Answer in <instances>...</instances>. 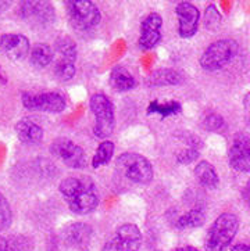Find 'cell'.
I'll use <instances>...</instances> for the list:
<instances>
[{"label": "cell", "mask_w": 250, "mask_h": 251, "mask_svg": "<svg viewBox=\"0 0 250 251\" xmlns=\"http://www.w3.org/2000/svg\"><path fill=\"white\" fill-rule=\"evenodd\" d=\"M11 221H13V212H11L10 202L0 193V232L8 229L11 225Z\"/></svg>", "instance_id": "cell-27"}, {"label": "cell", "mask_w": 250, "mask_h": 251, "mask_svg": "<svg viewBox=\"0 0 250 251\" xmlns=\"http://www.w3.org/2000/svg\"><path fill=\"white\" fill-rule=\"evenodd\" d=\"M31 43L23 33H3L0 36V51L11 61H23L29 54Z\"/></svg>", "instance_id": "cell-14"}, {"label": "cell", "mask_w": 250, "mask_h": 251, "mask_svg": "<svg viewBox=\"0 0 250 251\" xmlns=\"http://www.w3.org/2000/svg\"><path fill=\"white\" fill-rule=\"evenodd\" d=\"M236 51H238V46L234 41L220 39L217 42H213L209 48L203 51L199 63L204 71L214 73L224 68L226 64H229L236 54Z\"/></svg>", "instance_id": "cell-7"}, {"label": "cell", "mask_w": 250, "mask_h": 251, "mask_svg": "<svg viewBox=\"0 0 250 251\" xmlns=\"http://www.w3.org/2000/svg\"><path fill=\"white\" fill-rule=\"evenodd\" d=\"M184 143L185 147L184 150L177 153V161L179 164H192V162L199 157L200 154V147H202V140L194 136L192 133H185L184 136Z\"/></svg>", "instance_id": "cell-21"}, {"label": "cell", "mask_w": 250, "mask_h": 251, "mask_svg": "<svg viewBox=\"0 0 250 251\" xmlns=\"http://www.w3.org/2000/svg\"><path fill=\"white\" fill-rule=\"evenodd\" d=\"M16 135L18 140L24 145H38L43 140L45 132L39 124L33 122L32 120L28 118H23L21 121H18L16 124Z\"/></svg>", "instance_id": "cell-17"}, {"label": "cell", "mask_w": 250, "mask_h": 251, "mask_svg": "<svg viewBox=\"0 0 250 251\" xmlns=\"http://www.w3.org/2000/svg\"><path fill=\"white\" fill-rule=\"evenodd\" d=\"M228 162L236 172L250 174V135L236 133L228 150Z\"/></svg>", "instance_id": "cell-12"}, {"label": "cell", "mask_w": 250, "mask_h": 251, "mask_svg": "<svg viewBox=\"0 0 250 251\" xmlns=\"http://www.w3.org/2000/svg\"><path fill=\"white\" fill-rule=\"evenodd\" d=\"M114 154V143L111 140H103L99 146L95 155H93V160H92V167L96 170L99 167L105 165L107 162L113 158Z\"/></svg>", "instance_id": "cell-26"}, {"label": "cell", "mask_w": 250, "mask_h": 251, "mask_svg": "<svg viewBox=\"0 0 250 251\" xmlns=\"http://www.w3.org/2000/svg\"><path fill=\"white\" fill-rule=\"evenodd\" d=\"M231 251H250V250H249V246H248V244L239 243V244H235L234 247L231 249Z\"/></svg>", "instance_id": "cell-32"}, {"label": "cell", "mask_w": 250, "mask_h": 251, "mask_svg": "<svg viewBox=\"0 0 250 251\" xmlns=\"http://www.w3.org/2000/svg\"><path fill=\"white\" fill-rule=\"evenodd\" d=\"M221 23V16L217 11V8L214 4H210L206 10V25L210 29H216L217 25Z\"/></svg>", "instance_id": "cell-29"}, {"label": "cell", "mask_w": 250, "mask_h": 251, "mask_svg": "<svg viewBox=\"0 0 250 251\" xmlns=\"http://www.w3.org/2000/svg\"><path fill=\"white\" fill-rule=\"evenodd\" d=\"M242 197H243V201L246 202V204L250 207V179L246 182V185H245V187H243Z\"/></svg>", "instance_id": "cell-31"}, {"label": "cell", "mask_w": 250, "mask_h": 251, "mask_svg": "<svg viewBox=\"0 0 250 251\" xmlns=\"http://www.w3.org/2000/svg\"><path fill=\"white\" fill-rule=\"evenodd\" d=\"M50 153L67 165L68 168L81 170L86 165V154L81 146L71 139L57 138L50 145Z\"/></svg>", "instance_id": "cell-10"}, {"label": "cell", "mask_w": 250, "mask_h": 251, "mask_svg": "<svg viewBox=\"0 0 250 251\" xmlns=\"http://www.w3.org/2000/svg\"><path fill=\"white\" fill-rule=\"evenodd\" d=\"M248 246H249V250H250V244H248Z\"/></svg>", "instance_id": "cell-36"}, {"label": "cell", "mask_w": 250, "mask_h": 251, "mask_svg": "<svg viewBox=\"0 0 250 251\" xmlns=\"http://www.w3.org/2000/svg\"><path fill=\"white\" fill-rule=\"evenodd\" d=\"M194 176L204 187L216 189L220 185V176L217 171L209 161H200L194 167Z\"/></svg>", "instance_id": "cell-22"}, {"label": "cell", "mask_w": 250, "mask_h": 251, "mask_svg": "<svg viewBox=\"0 0 250 251\" xmlns=\"http://www.w3.org/2000/svg\"><path fill=\"white\" fill-rule=\"evenodd\" d=\"M35 244L25 235H0V251H33Z\"/></svg>", "instance_id": "cell-20"}, {"label": "cell", "mask_w": 250, "mask_h": 251, "mask_svg": "<svg viewBox=\"0 0 250 251\" xmlns=\"http://www.w3.org/2000/svg\"><path fill=\"white\" fill-rule=\"evenodd\" d=\"M243 114H245L246 124L250 126V92L243 99Z\"/></svg>", "instance_id": "cell-30"}, {"label": "cell", "mask_w": 250, "mask_h": 251, "mask_svg": "<svg viewBox=\"0 0 250 251\" xmlns=\"http://www.w3.org/2000/svg\"><path fill=\"white\" fill-rule=\"evenodd\" d=\"M142 233L134 224H124L114 230L102 251H140Z\"/></svg>", "instance_id": "cell-8"}, {"label": "cell", "mask_w": 250, "mask_h": 251, "mask_svg": "<svg viewBox=\"0 0 250 251\" xmlns=\"http://www.w3.org/2000/svg\"><path fill=\"white\" fill-rule=\"evenodd\" d=\"M55 58V50L46 43H38L29 51V61L36 68H46Z\"/></svg>", "instance_id": "cell-23"}, {"label": "cell", "mask_w": 250, "mask_h": 251, "mask_svg": "<svg viewBox=\"0 0 250 251\" xmlns=\"http://www.w3.org/2000/svg\"><path fill=\"white\" fill-rule=\"evenodd\" d=\"M58 192L74 214L86 215L96 210L100 196L96 183L89 176H68L61 180Z\"/></svg>", "instance_id": "cell-1"}, {"label": "cell", "mask_w": 250, "mask_h": 251, "mask_svg": "<svg viewBox=\"0 0 250 251\" xmlns=\"http://www.w3.org/2000/svg\"><path fill=\"white\" fill-rule=\"evenodd\" d=\"M239 230V218L232 212H224L211 224L206 237L204 250L225 251Z\"/></svg>", "instance_id": "cell-2"}, {"label": "cell", "mask_w": 250, "mask_h": 251, "mask_svg": "<svg viewBox=\"0 0 250 251\" xmlns=\"http://www.w3.org/2000/svg\"><path fill=\"white\" fill-rule=\"evenodd\" d=\"M23 105L29 111L58 114L63 113L67 101L63 95L57 92H42V93H23Z\"/></svg>", "instance_id": "cell-9"}, {"label": "cell", "mask_w": 250, "mask_h": 251, "mask_svg": "<svg viewBox=\"0 0 250 251\" xmlns=\"http://www.w3.org/2000/svg\"><path fill=\"white\" fill-rule=\"evenodd\" d=\"M78 49L73 38L63 35L55 42V75L58 81H71L75 75Z\"/></svg>", "instance_id": "cell-3"}, {"label": "cell", "mask_w": 250, "mask_h": 251, "mask_svg": "<svg viewBox=\"0 0 250 251\" xmlns=\"http://www.w3.org/2000/svg\"><path fill=\"white\" fill-rule=\"evenodd\" d=\"M18 14L25 23L33 26H48L55 23V7L49 1H21Z\"/></svg>", "instance_id": "cell-11"}, {"label": "cell", "mask_w": 250, "mask_h": 251, "mask_svg": "<svg viewBox=\"0 0 250 251\" xmlns=\"http://www.w3.org/2000/svg\"><path fill=\"white\" fill-rule=\"evenodd\" d=\"M67 16L70 24L77 31H90L99 25L102 20L100 10L93 1L89 0H70L65 1Z\"/></svg>", "instance_id": "cell-6"}, {"label": "cell", "mask_w": 250, "mask_h": 251, "mask_svg": "<svg viewBox=\"0 0 250 251\" xmlns=\"http://www.w3.org/2000/svg\"><path fill=\"white\" fill-rule=\"evenodd\" d=\"M174 251H199L194 247H191V246H185V247H179V249H175Z\"/></svg>", "instance_id": "cell-34"}, {"label": "cell", "mask_w": 250, "mask_h": 251, "mask_svg": "<svg viewBox=\"0 0 250 251\" xmlns=\"http://www.w3.org/2000/svg\"><path fill=\"white\" fill-rule=\"evenodd\" d=\"M163 17L157 13H150L140 23V35L138 46L142 50H150L162 41Z\"/></svg>", "instance_id": "cell-15"}, {"label": "cell", "mask_w": 250, "mask_h": 251, "mask_svg": "<svg viewBox=\"0 0 250 251\" xmlns=\"http://www.w3.org/2000/svg\"><path fill=\"white\" fill-rule=\"evenodd\" d=\"M206 211L203 207H194L192 210L181 215L177 221V226L179 229H194L200 227L206 222Z\"/></svg>", "instance_id": "cell-24"}, {"label": "cell", "mask_w": 250, "mask_h": 251, "mask_svg": "<svg viewBox=\"0 0 250 251\" xmlns=\"http://www.w3.org/2000/svg\"><path fill=\"white\" fill-rule=\"evenodd\" d=\"M89 107L95 117V124H93L95 136L107 140L109 136H111L115 126V115H114V105L111 100L103 93H96L89 100Z\"/></svg>", "instance_id": "cell-5"}, {"label": "cell", "mask_w": 250, "mask_h": 251, "mask_svg": "<svg viewBox=\"0 0 250 251\" xmlns=\"http://www.w3.org/2000/svg\"><path fill=\"white\" fill-rule=\"evenodd\" d=\"M13 3L11 1H0V13H3V11H6L10 6H11Z\"/></svg>", "instance_id": "cell-33"}, {"label": "cell", "mask_w": 250, "mask_h": 251, "mask_svg": "<svg viewBox=\"0 0 250 251\" xmlns=\"http://www.w3.org/2000/svg\"><path fill=\"white\" fill-rule=\"evenodd\" d=\"M117 170L135 185H149L154 176L152 162L138 153H122L117 158Z\"/></svg>", "instance_id": "cell-4"}, {"label": "cell", "mask_w": 250, "mask_h": 251, "mask_svg": "<svg viewBox=\"0 0 250 251\" xmlns=\"http://www.w3.org/2000/svg\"><path fill=\"white\" fill-rule=\"evenodd\" d=\"M0 83H7V78L3 75V73H1V70H0Z\"/></svg>", "instance_id": "cell-35"}, {"label": "cell", "mask_w": 250, "mask_h": 251, "mask_svg": "<svg viewBox=\"0 0 250 251\" xmlns=\"http://www.w3.org/2000/svg\"><path fill=\"white\" fill-rule=\"evenodd\" d=\"M182 111V105L178 101H168V103H159L157 100H153L147 105V114H159L163 118L169 115H177Z\"/></svg>", "instance_id": "cell-25"}, {"label": "cell", "mask_w": 250, "mask_h": 251, "mask_svg": "<svg viewBox=\"0 0 250 251\" xmlns=\"http://www.w3.org/2000/svg\"><path fill=\"white\" fill-rule=\"evenodd\" d=\"M178 18V33L181 38L189 39L196 35L199 28L200 13L197 7L189 1H179L175 7Z\"/></svg>", "instance_id": "cell-13"}, {"label": "cell", "mask_w": 250, "mask_h": 251, "mask_svg": "<svg viewBox=\"0 0 250 251\" xmlns=\"http://www.w3.org/2000/svg\"><path fill=\"white\" fill-rule=\"evenodd\" d=\"M109 82H110V86L115 92H128V90L134 89L137 85L134 75L122 65H117L111 70Z\"/></svg>", "instance_id": "cell-19"}, {"label": "cell", "mask_w": 250, "mask_h": 251, "mask_svg": "<svg viewBox=\"0 0 250 251\" xmlns=\"http://www.w3.org/2000/svg\"><path fill=\"white\" fill-rule=\"evenodd\" d=\"M182 82V75L172 68H159L146 78V85L150 88L175 86Z\"/></svg>", "instance_id": "cell-18"}, {"label": "cell", "mask_w": 250, "mask_h": 251, "mask_svg": "<svg viewBox=\"0 0 250 251\" xmlns=\"http://www.w3.org/2000/svg\"><path fill=\"white\" fill-rule=\"evenodd\" d=\"M93 239V229L85 222H75L65 227L64 242L78 251H88Z\"/></svg>", "instance_id": "cell-16"}, {"label": "cell", "mask_w": 250, "mask_h": 251, "mask_svg": "<svg viewBox=\"0 0 250 251\" xmlns=\"http://www.w3.org/2000/svg\"><path fill=\"white\" fill-rule=\"evenodd\" d=\"M203 128L209 132H220L225 128V120L217 113H210L203 120Z\"/></svg>", "instance_id": "cell-28"}]
</instances>
